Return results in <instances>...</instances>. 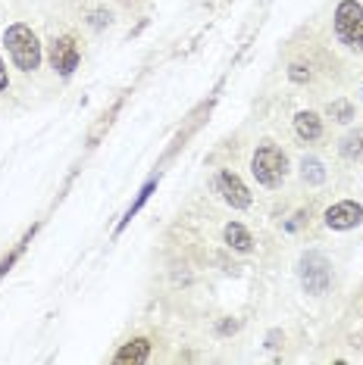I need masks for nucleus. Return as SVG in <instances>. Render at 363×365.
<instances>
[{"label": "nucleus", "instance_id": "nucleus-1", "mask_svg": "<svg viewBox=\"0 0 363 365\" xmlns=\"http://www.w3.org/2000/svg\"><path fill=\"white\" fill-rule=\"evenodd\" d=\"M4 44H6V53H10V60L19 72H35L41 66V60H44V47H41L38 35L31 31V26H26V22L6 26Z\"/></svg>", "mask_w": 363, "mask_h": 365}, {"label": "nucleus", "instance_id": "nucleus-7", "mask_svg": "<svg viewBox=\"0 0 363 365\" xmlns=\"http://www.w3.org/2000/svg\"><path fill=\"white\" fill-rule=\"evenodd\" d=\"M323 222H326V228H332V231H351V228L363 225V206L357 200H338L326 210Z\"/></svg>", "mask_w": 363, "mask_h": 365}, {"label": "nucleus", "instance_id": "nucleus-9", "mask_svg": "<svg viewBox=\"0 0 363 365\" xmlns=\"http://www.w3.org/2000/svg\"><path fill=\"white\" fill-rule=\"evenodd\" d=\"M294 135H298L301 140H307V144L323 138V119H319V113L301 110L298 115H294Z\"/></svg>", "mask_w": 363, "mask_h": 365}, {"label": "nucleus", "instance_id": "nucleus-4", "mask_svg": "<svg viewBox=\"0 0 363 365\" xmlns=\"http://www.w3.org/2000/svg\"><path fill=\"white\" fill-rule=\"evenodd\" d=\"M301 284L313 297H323L329 290V284H332V265H329L323 253L310 250L301 256Z\"/></svg>", "mask_w": 363, "mask_h": 365}, {"label": "nucleus", "instance_id": "nucleus-8", "mask_svg": "<svg viewBox=\"0 0 363 365\" xmlns=\"http://www.w3.org/2000/svg\"><path fill=\"white\" fill-rule=\"evenodd\" d=\"M151 359V340L147 337H131L129 344H122L116 353H113V362L116 365H141Z\"/></svg>", "mask_w": 363, "mask_h": 365}, {"label": "nucleus", "instance_id": "nucleus-17", "mask_svg": "<svg viewBox=\"0 0 363 365\" xmlns=\"http://www.w3.org/2000/svg\"><path fill=\"white\" fill-rule=\"evenodd\" d=\"M360 153H363V135H360Z\"/></svg>", "mask_w": 363, "mask_h": 365}, {"label": "nucleus", "instance_id": "nucleus-11", "mask_svg": "<svg viewBox=\"0 0 363 365\" xmlns=\"http://www.w3.org/2000/svg\"><path fill=\"white\" fill-rule=\"evenodd\" d=\"M154 187H156V178H147V185H144L141 190H138V197H135V203H131V206H129V212H126V219H122V222H119V228H116V235H119V231H122V228H126V225H129V222H131V215H138V210H141V206H144L147 200H151V194H154Z\"/></svg>", "mask_w": 363, "mask_h": 365}, {"label": "nucleus", "instance_id": "nucleus-3", "mask_svg": "<svg viewBox=\"0 0 363 365\" xmlns=\"http://www.w3.org/2000/svg\"><path fill=\"white\" fill-rule=\"evenodd\" d=\"M332 26H335V38L342 41L348 51L363 53V4H357V0H342V4L335 6Z\"/></svg>", "mask_w": 363, "mask_h": 365}, {"label": "nucleus", "instance_id": "nucleus-10", "mask_svg": "<svg viewBox=\"0 0 363 365\" xmlns=\"http://www.w3.org/2000/svg\"><path fill=\"white\" fill-rule=\"evenodd\" d=\"M226 244L232 247L235 253H251L254 250V237H251V231H247L242 222H229L226 225Z\"/></svg>", "mask_w": 363, "mask_h": 365}, {"label": "nucleus", "instance_id": "nucleus-13", "mask_svg": "<svg viewBox=\"0 0 363 365\" xmlns=\"http://www.w3.org/2000/svg\"><path fill=\"white\" fill-rule=\"evenodd\" d=\"M329 115H332L335 122H344V125H348V122L354 119V106L348 101H332L329 103Z\"/></svg>", "mask_w": 363, "mask_h": 365}, {"label": "nucleus", "instance_id": "nucleus-16", "mask_svg": "<svg viewBox=\"0 0 363 365\" xmlns=\"http://www.w3.org/2000/svg\"><path fill=\"white\" fill-rule=\"evenodd\" d=\"M106 22H110V13H104V10H94V13H91V26H94V29L106 26Z\"/></svg>", "mask_w": 363, "mask_h": 365}, {"label": "nucleus", "instance_id": "nucleus-5", "mask_svg": "<svg viewBox=\"0 0 363 365\" xmlns=\"http://www.w3.org/2000/svg\"><path fill=\"white\" fill-rule=\"evenodd\" d=\"M213 187H217V194L222 197V203H229L232 210H247V206L254 203L251 190H247V185L235 175L232 169H219L217 172V181H213Z\"/></svg>", "mask_w": 363, "mask_h": 365}, {"label": "nucleus", "instance_id": "nucleus-15", "mask_svg": "<svg viewBox=\"0 0 363 365\" xmlns=\"http://www.w3.org/2000/svg\"><path fill=\"white\" fill-rule=\"evenodd\" d=\"M288 78L292 81H310V72H304V66H292V69H288Z\"/></svg>", "mask_w": 363, "mask_h": 365}, {"label": "nucleus", "instance_id": "nucleus-2", "mask_svg": "<svg viewBox=\"0 0 363 365\" xmlns=\"http://www.w3.org/2000/svg\"><path fill=\"white\" fill-rule=\"evenodd\" d=\"M251 175L257 178V185L267 187V190L282 187V181L288 175V156H285L282 147L272 144V140H263L251 156Z\"/></svg>", "mask_w": 363, "mask_h": 365}, {"label": "nucleus", "instance_id": "nucleus-14", "mask_svg": "<svg viewBox=\"0 0 363 365\" xmlns=\"http://www.w3.org/2000/svg\"><path fill=\"white\" fill-rule=\"evenodd\" d=\"M10 91V69H6L4 56H0V94H6Z\"/></svg>", "mask_w": 363, "mask_h": 365}, {"label": "nucleus", "instance_id": "nucleus-18", "mask_svg": "<svg viewBox=\"0 0 363 365\" xmlns=\"http://www.w3.org/2000/svg\"><path fill=\"white\" fill-rule=\"evenodd\" d=\"M119 4H131V0H119Z\"/></svg>", "mask_w": 363, "mask_h": 365}, {"label": "nucleus", "instance_id": "nucleus-6", "mask_svg": "<svg viewBox=\"0 0 363 365\" xmlns=\"http://www.w3.org/2000/svg\"><path fill=\"white\" fill-rule=\"evenodd\" d=\"M79 63H81V51L76 44V38L60 35V38L51 41V66L60 78H69L72 72L79 69Z\"/></svg>", "mask_w": 363, "mask_h": 365}, {"label": "nucleus", "instance_id": "nucleus-12", "mask_svg": "<svg viewBox=\"0 0 363 365\" xmlns=\"http://www.w3.org/2000/svg\"><path fill=\"white\" fill-rule=\"evenodd\" d=\"M301 178L307 181V185H323V181H326L323 163L313 160V156H304V160H301Z\"/></svg>", "mask_w": 363, "mask_h": 365}]
</instances>
